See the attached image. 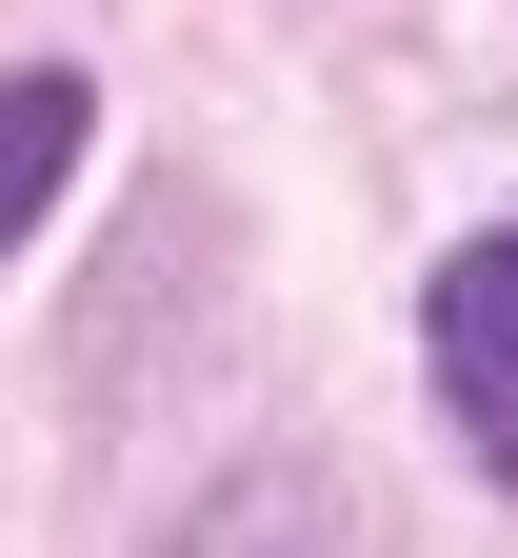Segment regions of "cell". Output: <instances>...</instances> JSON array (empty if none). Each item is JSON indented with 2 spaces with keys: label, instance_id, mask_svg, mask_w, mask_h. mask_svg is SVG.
<instances>
[{
  "label": "cell",
  "instance_id": "obj_1",
  "mask_svg": "<svg viewBox=\"0 0 518 558\" xmlns=\"http://www.w3.org/2000/svg\"><path fill=\"white\" fill-rule=\"evenodd\" d=\"M419 339H438V399H459V439L518 478V240H459V259H438Z\"/></svg>",
  "mask_w": 518,
  "mask_h": 558
},
{
  "label": "cell",
  "instance_id": "obj_2",
  "mask_svg": "<svg viewBox=\"0 0 518 558\" xmlns=\"http://www.w3.org/2000/svg\"><path fill=\"white\" fill-rule=\"evenodd\" d=\"M180 558H339V499H320L300 459H260V478H219V499H200Z\"/></svg>",
  "mask_w": 518,
  "mask_h": 558
},
{
  "label": "cell",
  "instance_id": "obj_3",
  "mask_svg": "<svg viewBox=\"0 0 518 558\" xmlns=\"http://www.w3.org/2000/svg\"><path fill=\"white\" fill-rule=\"evenodd\" d=\"M81 120H100V100L60 81V60H40V81H0V240H21L40 199H60V160H81Z\"/></svg>",
  "mask_w": 518,
  "mask_h": 558
}]
</instances>
